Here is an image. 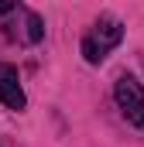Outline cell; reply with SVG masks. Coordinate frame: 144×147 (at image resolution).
<instances>
[{"label": "cell", "instance_id": "6da1fadb", "mask_svg": "<svg viewBox=\"0 0 144 147\" xmlns=\"http://www.w3.org/2000/svg\"><path fill=\"white\" fill-rule=\"evenodd\" d=\"M113 96H117V106L127 116V123H134L137 130H144V89L134 75H120L117 86H113Z\"/></svg>", "mask_w": 144, "mask_h": 147}, {"label": "cell", "instance_id": "7a4b0ae2", "mask_svg": "<svg viewBox=\"0 0 144 147\" xmlns=\"http://www.w3.org/2000/svg\"><path fill=\"white\" fill-rule=\"evenodd\" d=\"M0 103L7 110H24V89H21L17 69L7 62H0Z\"/></svg>", "mask_w": 144, "mask_h": 147}, {"label": "cell", "instance_id": "3957f363", "mask_svg": "<svg viewBox=\"0 0 144 147\" xmlns=\"http://www.w3.org/2000/svg\"><path fill=\"white\" fill-rule=\"evenodd\" d=\"M89 38H93L103 51H110V48H117V45L124 41V24H120L117 17H107V14H103V17L96 21V31H93Z\"/></svg>", "mask_w": 144, "mask_h": 147}, {"label": "cell", "instance_id": "277c9868", "mask_svg": "<svg viewBox=\"0 0 144 147\" xmlns=\"http://www.w3.org/2000/svg\"><path fill=\"white\" fill-rule=\"evenodd\" d=\"M82 55H86V62H89V65H100V62L107 58V51H103V48H100V45H96L89 34L82 38Z\"/></svg>", "mask_w": 144, "mask_h": 147}, {"label": "cell", "instance_id": "5b68a950", "mask_svg": "<svg viewBox=\"0 0 144 147\" xmlns=\"http://www.w3.org/2000/svg\"><path fill=\"white\" fill-rule=\"evenodd\" d=\"M45 28H41V17L38 14H28V41H41Z\"/></svg>", "mask_w": 144, "mask_h": 147}, {"label": "cell", "instance_id": "8992f818", "mask_svg": "<svg viewBox=\"0 0 144 147\" xmlns=\"http://www.w3.org/2000/svg\"><path fill=\"white\" fill-rule=\"evenodd\" d=\"M10 10H14V3H0V17H3V14H10Z\"/></svg>", "mask_w": 144, "mask_h": 147}]
</instances>
